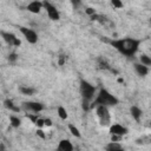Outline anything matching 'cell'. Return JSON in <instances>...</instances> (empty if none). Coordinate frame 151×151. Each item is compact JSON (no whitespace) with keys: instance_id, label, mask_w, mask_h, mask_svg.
<instances>
[{"instance_id":"83f0119b","label":"cell","mask_w":151,"mask_h":151,"mask_svg":"<svg viewBox=\"0 0 151 151\" xmlns=\"http://www.w3.org/2000/svg\"><path fill=\"white\" fill-rule=\"evenodd\" d=\"M52 125H53L52 120H51L50 118H46V119H45V126H52Z\"/></svg>"},{"instance_id":"4dcf8cb0","label":"cell","mask_w":151,"mask_h":151,"mask_svg":"<svg viewBox=\"0 0 151 151\" xmlns=\"http://www.w3.org/2000/svg\"><path fill=\"white\" fill-rule=\"evenodd\" d=\"M149 125H150V126H151V120H150V122H149Z\"/></svg>"},{"instance_id":"7a4b0ae2","label":"cell","mask_w":151,"mask_h":151,"mask_svg":"<svg viewBox=\"0 0 151 151\" xmlns=\"http://www.w3.org/2000/svg\"><path fill=\"white\" fill-rule=\"evenodd\" d=\"M119 103L118 98L113 96L111 92H109L106 88H100L99 92L97 93L96 98L91 103V107H96L98 105H105V106H116Z\"/></svg>"},{"instance_id":"8fae6325","label":"cell","mask_w":151,"mask_h":151,"mask_svg":"<svg viewBox=\"0 0 151 151\" xmlns=\"http://www.w3.org/2000/svg\"><path fill=\"white\" fill-rule=\"evenodd\" d=\"M133 68H134L136 73H137L139 77H145V76L149 73V66H145V65H143L142 63H136V64H133Z\"/></svg>"},{"instance_id":"ffe728a7","label":"cell","mask_w":151,"mask_h":151,"mask_svg":"<svg viewBox=\"0 0 151 151\" xmlns=\"http://www.w3.org/2000/svg\"><path fill=\"white\" fill-rule=\"evenodd\" d=\"M68 130H70L71 134L74 136L76 138H80V137H81V133H80L79 129H78L76 125H73V124H68Z\"/></svg>"},{"instance_id":"ba28073f","label":"cell","mask_w":151,"mask_h":151,"mask_svg":"<svg viewBox=\"0 0 151 151\" xmlns=\"http://www.w3.org/2000/svg\"><path fill=\"white\" fill-rule=\"evenodd\" d=\"M22 107L26 111H32L34 113H39L45 109V106L39 101H24L22 103Z\"/></svg>"},{"instance_id":"ac0fdd59","label":"cell","mask_w":151,"mask_h":151,"mask_svg":"<svg viewBox=\"0 0 151 151\" xmlns=\"http://www.w3.org/2000/svg\"><path fill=\"white\" fill-rule=\"evenodd\" d=\"M139 61L145 66H151V57L145 53H142L139 55Z\"/></svg>"},{"instance_id":"f1b7e54d","label":"cell","mask_w":151,"mask_h":151,"mask_svg":"<svg viewBox=\"0 0 151 151\" xmlns=\"http://www.w3.org/2000/svg\"><path fill=\"white\" fill-rule=\"evenodd\" d=\"M118 81H119V83H124V80H123L122 78H119V79H118Z\"/></svg>"},{"instance_id":"cb8c5ba5","label":"cell","mask_w":151,"mask_h":151,"mask_svg":"<svg viewBox=\"0 0 151 151\" xmlns=\"http://www.w3.org/2000/svg\"><path fill=\"white\" fill-rule=\"evenodd\" d=\"M85 13H86L87 15L92 17V15H94V14H96V9H94V8H92V7H87V8L85 9Z\"/></svg>"},{"instance_id":"7c38bea8","label":"cell","mask_w":151,"mask_h":151,"mask_svg":"<svg viewBox=\"0 0 151 151\" xmlns=\"http://www.w3.org/2000/svg\"><path fill=\"white\" fill-rule=\"evenodd\" d=\"M130 114L132 116V118H133L136 122H139V120H140V118H142L143 111H142V109H139L138 106L132 105V106L130 107Z\"/></svg>"},{"instance_id":"4fadbf2b","label":"cell","mask_w":151,"mask_h":151,"mask_svg":"<svg viewBox=\"0 0 151 151\" xmlns=\"http://www.w3.org/2000/svg\"><path fill=\"white\" fill-rule=\"evenodd\" d=\"M74 147L68 139H61L58 144V150H61V151H72Z\"/></svg>"},{"instance_id":"8992f818","label":"cell","mask_w":151,"mask_h":151,"mask_svg":"<svg viewBox=\"0 0 151 151\" xmlns=\"http://www.w3.org/2000/svg\"><path fill=\"white\" fill-rule=\"evenodd\" d=\"M44 8H45V11H46V13H47V15H48V18L51 20L58 21L60 19V13L57 9V7L54 5H52L51 2H48L47 0L44 1Z\"/></svg>"},{"instance_id":"9c48e42d","label":"cell","mask_w":151,"mask_h":151,"mask_svg":"<svg viewBox=\"0 0 151 151\" xmlns=\"http://www.w3.org/2000/svg\"><path fill=\"white\" fill-rule=\"evenodd\" d=\"M109 131H110L111 134H117V136H122V137L125 136V134H127V132H129L127 127H125L124 125L118 124V123L110 125V130Z\"/></svg>"},{"instance_id":"d6986e66","label":"cell","mask_w":151,"mask_h":151,"mask_svg":"<svg viewBox=\"0 0 151 151\" xmlns=\"http://www.w3.org/2000/svg\"><path fill=\"white\" fill-rule=\"evenodd\" d=\"M57 113H58L59 118L63 119V120H66L67 117H68L67 111H66V109H65L64 106H58V109H57Z\"/></svg>"},{"instance_id":"603a6c76","label":"cell","mask_w":151,"mask_h":151,"mask_svg":"<svg viewBox=\"0 0 151 151\" xmlns=\"http://www.w3.org/2000/svg\"><path fill=\"white\" fill-rule=\"evenodd\" d=\"M34 124H35L38 127H42V126H45V119H42V118H40V117H39Z\"/></svg>"},{"instance_id":"d4e9b609","label":"cell","mask_w":151,"mask_h":151,"mask_svg":"<svg viewBox=\"0 0 151 151\" xmlns=\"http://www.w3.org/2000/svg\"><path fill=\"white\" fill-rule=\"evenodd\" d=\"M26 116H27V118H29V119L32 120V123H35V122H37V119L39 118V117H38V113H34V114H31V113H27Z\"/></svg>"},{"instance_id":"9a60e30c","label":"cell","mask_w":151,"mask_h":151,"mask_svg":"<svg viewBox=\"0 0 151 151\" xmlns=\"http://www.w3.org/2000/svg\"><path fill=\"white\" fill-rule=\"evenodd\" d=\"M19 92L24 96H33L35 93V90L33 87H29V86H25V85H21L19 86Z\"/></svg>"},{"instance_id":"277c9868","label":"cell","mask_w":151,"mask_h":151,"mask_svg":"<svg viewBox=\"0 0 151 151\" xmlns=\"http://www.w3.org/2000/svg\"><path fill=\"white\" fill-rule=\"evenodd\" d=\"M96 114L99 119V124L101 126H110L111 125V116L109 111V106L98 105L96 106Z\"/></svg>"},{"instance_id":"484cf974","label":"cell","mask_w":151,"mask_h":151,"mask_svg":"<svg viewBox=\"0 0 151 151\" xmlns=\"http://www.w3.org/2000/svg\"><path fill=\"white\" fill-rule=\"evenodd\" d=\"M37 136H39V137H40L41 139H45V138H46V136H45L44 131H42V130H41L40 127H39V129L37 130Z\"/></svg>"},{"instance_id":"52a82bcc","label":"cell","mask_w":151,"mask_h":151,"mask_svg":"<svg viewBox=\"0 0 151 151\" xmlns=\"http://www.w3.org/2000/svg\"><path fill=\"white\" fill-rule=\"evenodd\" d=\"M1 37L4 39V41L9 45V46H13V47H18L21 45V40L13 33L11 32H5V31H1Z\"/></svg>"},{"instance_id":"7402d4cb","label":"cell","mask_w":151,"mask_h":151,"mask_svg":"<svg viewBox=\"0 0 151 151\" xmlns=\"http://www.w3.org/2000/svg\"><path fill=\"white\" fill-rule=\"evenodd\" d=\"M17 59H18V54H17V53L12 52V53H9V54H8V61L13 63V61H15Z\"/></svg>"},{"instance_id":"2e32d148","label":"cell","mask_w":151,"mask_h":151,"mask_svg":"<svg viewBox=\"0 0 151 151\" xmlns=\"http://www.w3.org/2000/svg\"><path fill=\"white\" fill-rule=\"evenodd\" d=\"M105 149H106L107 151H118V150H122L123 146H122L118 142H113V140H111V142L105 146Z\"/></svg>"},{"instance_id":"30bf717a","label":"cell","mask_w":151,"mask_h":151,"mask_svg":"<svg viewBox=\"0 0 151 151\" xmlns=\"http://www.w3.org/2000/svg\"><path fill=\"white\" fill-rule=\"evenodd\" d=\"M42 7H44V2H40L39 0H33L27 5V11L33 14H38L42 9Z\"/></svg>"},{"instance_id":"e0dca14e","label":"cell","mask_w":151,"mask_h":151,"mask_svg":"<svg viewBox=\"0 0 151 151\" xmlns=\"http://www.w3.org/2000/svg\"><path fill=\"white\" fill-rule=\"evenodd\" d=\"M9 124H11L12 127L17 129V127H19V126L21 125V119H20L18 116L11 114V116H9Z\"/></svg>"},{"instance_id":"44dd1931","label":"cell","mask_w":151,"mask_h":151,"mask_svg":"<svg viewBox=\"0 0 151 151\" xmlns=\"http://www.w3.org/2000/svg\"><path fill=\"white\" fill-rule=\"evenodd\" d=\"M110 1L114 8H123V1L122 0H110Z\"/></svg>"},{"instance_id":"4316f807","label":"cell","mask_w":151,"mask_h":151,"mask_svg":"<svg viewBox=\"0 0 151 151\" xmlns=\"http://www.w3.org/2000/svg\"><path fill=\"white\" fill-rule=\"evenodd\" d=\"M65 60H66V57L60 55V57H59V65H60V66H63V65L65 64Z\"/></svg>"},{"instance_id":"5b68a950","label":"cell","mask_w":151,"mask_h":151,"mask_svg":"<svg viewBox=\"0 0 151 151\" xmlns=\"http://www.w3.org/2000/svg\"><path fill=\"white\" fill-rule=\"evenodd\" d=\"M19 31L21 32V34L24 35V38L26 39L27 42H29V44H37L38 42V34L34 29L25 27V26H20Z\"/></svg>"},{"instance_id":"f546056e","label":"cell","mask_w":151,"mask_h":151,"mask_svg":"<svg viewBox=\"0 0 151 151\" xmlns=\"http://www.w3.org/2000/svg\"><path fill=\"white\" fill-rule=\"evenodd\" d=\"M149 21H150V24H151V17H150V19H149Z\"/></svg>"},{"instance_id":"3957f363","label":"cell","mask_w":151,"mask_h":151,"mask_svg":"<svg viewBox=\"0 0 151 151\" xmlns=\"http://www.w3.org/2000/svg\"><path fill=\"white\" fill-rule=\"evenodd\" d=\"M96 91H97V88L94 85H92L91 83H88L85 79H80V94H81L83 100L92 103V100L94 99V96H96Z\"/></svg>"},{"instance_id":"5bb4252c","label":"cell","mask_w":151,"mask_h":151,"mask_svg":"<svg viewBox=\"0 0 151 151\" xmlns=\"http://www.w3.org/2000/svg\"><path fill=\"white\" fill-rule=\"evenodd\" d=\"M4 105H5V107L7 109V110H9V111H12V112H19L20 111V107L19 106H17L14 103H13V100L12 99H5L4 100Z\"/></svg>"},{"instance_id":"6da1fadb","label":"cell","mask_w":151,"mask_h":151,"mask_svg":"<svg viewBox=\"0 0 151 151\" xmlns=\"http://www.w3.org/2000/svg\"><path fill=\"white\" fill-rule=\"evenodd\" d=\"M110 45L125 57H133L140 46V40L134 38H120L109 41Z\"/></svg>"}]
</instances>
